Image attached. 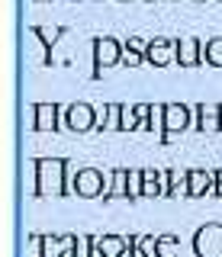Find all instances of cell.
Returning <instances> with one entry per match:
<instances>
[{"instance_id": "cell-26", "label": "cell", "mask_w": 222, "mask_h": 257, "mask_svg": "<svg viewBox=\"0 0 222 257\" xmlns=\"http://www.w3.org/2000/svg\"><path fill=\"white\" fill-rule=\"evenodd\" d=\"M216 180H219V190H222V171H219V174H216Z\"/></svg>"}, {"instance_id": "cell-17", "label": "cell", "mask_w": 222, "mask_h": 257, "mask_svg": "<svg viewBox=\"0 0 222 257\" xmlns=\"http://www.w3.org/2000/svg\"><path fill=\"white\" fill-rule=\"evenodd\" d=\"M177 247H180L177 235H161L158 238V257H177Z\"/></svg>"}, {"instance_id": "cell-1", "label": "cell", "mask_w": 222, "mask_h": 257, "mask_svg": "<svg viewBox=\"0 0 222 257\" xmlns=\"http://www.w3.org/2000/svg\"><path fill=\"white\" fill-rule=\"evenodd\" d=\"M29 167H33V180H36V196H61V193H71L65 180L68 171V161L65 158H45V161H29Z\"/></svg>"}, {"instance_id": "cell-20", "label": "cell", "mask_w": 222, "mask_h": 257, "mask_svg": "<svg viewBox=\"0 0 222 257\" xmlns=\"http://www.w3.org/2000/svg\"><path fill=\"white\" fill-rule=\"evenodd\" d=\"M142 180H145V171H129V199H136L142 196Z\"/></svg>"}, {"instance_id": "cell-10", "label": "cell", "mask_w": 222, "mask_h": 257, "mask_svg": "<svg viewBox=\"0 0 222 257\" xmlns=\"http://www.w3.org/2000/svg\"><path fill=\"white\" fill-rule=\"evenodd\" d=\"M203 61V52H200V42L196 39H180L177 42V64H184V68H193V64Z\"/></svg>"}, {"instance_id": "cell-11", "label": "cell", "mask_w": 222, "mask_h": 257, "mask_svg": "<svg viewBox=\"0 0 222 257\" xmlns=\"http://www.w3.org/2000/svg\"><path fill=\"white\" fill-rule=\"evenodd\" d=\"M212 177L209 171H190L187 174V196H203V193L212 190Z\"/></svg>"}, {"instance_id": "cell-12", "label": "cell", "mask_w": 222, "mask_h": 257, "mask_svg": "<svg viewBox=\"0 0 222 257\" xmlns=\"http://www.w3.org/2000/svg\"><path fill=\"white\" fill-rule=\"evenodd\" d=\"M196 119H200V128L206 132H222V122H219V106H196Z\"/></svg>"}, {"instance_id": "cell-25", "label": "cell", "mask_w": 222, "mask_h": 257, "mask_svg": "<svg viewBox=\"0 0 222 257\" xmlns=\"http://www.w3.org/2000/svg\"><path fill=\"white\" fill-rule=\"evenodd\" d=\"M129 48H136V52H142V48H148V45L142 42V39H129Z\"/></svg>"}, {"instance_id": "cell-18", "label": "cell", "mask_w": 222, "mask_h": 257, "mask_svg": "<svg viewBox=\"0 0 222 257\" xmlns=\"http://www.w3.org/2000/svg\"><path fill=\"white\" fill-rule=\"evenodd\" d=\"M206 61H209V64H216V68H222V36L219 39H212V42L209 45H206Z\"/></svg>"}, {"instance_id": "cell-8", "label": "cell", "mask_w": 222, "mask_h": 257, "mask_svg": "<svg viewBox=\"0 0 222 257\" xmlns=\"http://www.w3.org/2000/svg\"><path fill=\"white\" fill-rule=\"evenodd\" d=\"M93 58H97V71L116 64L123 58V55H120V42H116V39H97V42H93Z\"/></svg>"}, {"instance_id": "cell-5", "label": "cell", "mask_w": 222, "mask_h": 257, "mask_svg": "<svg viewBox=\"0 0 222 257\" xmlns=\"http://www.w3.org/2000/svg\"><path fill=\"white\" fill-rule=\"evenodd\" d=\"M55 125H58V109H55V103H39V106H33V112H29V128L52 132Z\"/></svg>"}, {"instance_id": "cell-23", "label": "cell", "mask_w": 222, "mask_h": 257, "mask_svg": "<svg viewBox=\"0 0 222 257\" xmlns=\"http://www.w3.org/2000/svg\"><path fill=\"white\" fill-rule=\"evenodd\" d=\"M36 32H39V39H42V42H45V45H52V42H55V39H58V36H61V29H36Z\"/></svg>"}, {"instance_id": "cell-14", "label": "cell", "mask_w": 222, "mask_h": 257, "mask_svg": "<svg viewBox=\"0 0 222 257\" xmlns=\"http://www.w3.org/2000/svg\"><path fill=\"white\" fill-rule=\"evenodd\" d=\"M113 196H129V171H113V183L103 190V199Z\"/></svg>"}, {"instance_id": "cell-4", "label": "cell", "mask_w": 222, "mask_h": 257, "mask_svg": "<svg viewBox=\"0 0 222 257\" xmlns=\"http://www.w3.org/2000/svg\"><path fill=\"white\" fill-rule=\"evenodd\" d=\"M132 241L136 238H129V235H103V238H93V257H123L126 251L132 247Z\"/></svg>"}, {"instance_id": "cell-7", "label": "cell", "mask_w": 222, "mask_h": 257, "mask_svg": "<svg viewBox=\"0 0 222 257\" xmlns=\"http://www.w3.org/2000/svg\"><path fill=\"white\" fill-rule=\"evenodd\" d=\"M190 125V109L184 103H164V132H184Z\"/></svg>"}, {"instance_id": "cell-15", "label": "cell", "mask_w": 222, "mask_h": 257, "mask_svg": "<svg viewBox=\"0 0 222 257\" xmlns=\"http://www.w3.org/2000/svg\"><path fill=\"white\" fill-rule=\"evenodd\" d=\"M129 254L132 257H158V238L152 235H142L132 241V247H129Z\"/></svg>"}, {"instance_id": "cell-13", "label": "cell", "mask_w": 222, "mask_h": 257, "mask_svg": "<svg viewBox=\"0 0 222 257\" xmlns=\"http://www.w3.org/2000/svg\"><path fill=\"white\" fill-rule=\"evenodd\" d=\"M171 42H168V39H155V42L152 45H148V58H152V64H168L171 58H174V52H171Z\"/></svg>"}, {"instance_id": "cell-2", "label": "cell", "mask_w": 222, "mask_h": 257, "mask_svg": "<svg viewBox=\"0 0 222 257\" xmlns=\"http://www.w3.org/2000/svg\"><path fill=\"white\" fill-rule=\"evenodd\" d=\"M196 257H222V225H203L193 238Z\"/></svg>"}, {"instance_id": "cell-24", "label": "cell", "mask_w": 222, "mask_h": 257, "mask_svg": "<svg viewBox=\"0 0 222 257\" xmlns=\"http://www.w3.org/2000/svg\"><path fill=\"white\" fill-rule=\"evenodd\" d=\"M123 58H126V64H129V68H136V64L142 61V55L136 52V48H129V52H126V55H123Z\"/></svg>"}, {"instance_id": "cell-9", "label": "cell", "mask_w": 222, "mask_h": 257, "mask_svg": "<svg viewBox=\"0 0 222 257\" xmlns=\"http://www.w3.org/2000/svg\"><path fill=\"white\" fill-rule=\"evenodd\" d=\"M45 257H74L77 254V235H65V238H42Z\"/></svg>"}, {"instance_id": "cell-27", "label": "cell", "mask_w": 222, "mask_h": 257, "mask_svg": "<svg viewBox=\"0 0 222 257\" xmlns=\"http://www.w3.org/2000/svg\"><path fill=\"white\" fill-rule=\"evenodd\" d=\"M219 122H222V106H219Z\"/></svg>"}, {"instance_id": "cell-16", "label": "cell", "mask_w": 222, "mask_h": 257, "mask_svg": "<svg viewBox=\"0 0 222 257\" xmlns=\"http://www.w3.org/2000/svg\"><path fill=\"white\" fill-rule=\"evenodd\" d=\"M187 174H190V171H168V180H171V183L164 187V193H171V196H174L177 190L187 193Z\"/></svg>"}, {"instance_id": "cell-6", "label": "cell", "mask_w": 222, "mask_h": 257, "mask_svg": "<svg viewBox=\"0 0 222 257\" xmlns=\"http://www.w3.org/2000/svg\"><path fill=\"white\" fill-rule=\"evenodd\" d=\"M74 190L81 193V196H103V190H106V183H103V174L93 171V167H87V171L77 174Z\"/></svg>"}, {"instance_id": "cell-22", "label": "cell", "mask_w": 222, "mask_h": 257, "mask_svg": "<svg viewBox=\"0 0 222 257\" xmlns=\"http://www.w3.org/2000/svg\"><path fill=\"white\" fill-rule=\"evenodd\" d=\"M93 238H87V235H77V257H93Z\"/></svg>"}, {"instance_id": "cell-19", "label": "cell", "mask_w": 222, "mask_h": 257, "mask_svg": "<svg viewBox=\"0 0 222 257\" xmlns=\"http://www.w3.org/2000/svg\"><path fill=\"white\" fill-rule=\"evenodd\" d=\"M158 177H161V174L145 171V180H142V190H145V196H158V193H161V183H158Z\"/></svg>"}, {"instance_id": "cell-21", "label": "cell", "mask_w": 222, "mask_h": 257, "mask_svg": "<svg viewBox=\"0 0 222 257\" xmlns=\"http://www.w3.org/2000/svg\"><path fill=\"white\" fill-rule=\"evenodd\" d=\"M106 128H123V106L109 103V116H106Z\"/></svg>"}, {"instance_id": "cell-3", "label": "cell", "mask_w": 222, "mask_h": 257, "mask_svg": "<svg viewBox=\"0 0 222 257\" xmlns=\"http://www.w3.org/2000/svg\"><path fill=\"white\" fill-rule=\"evenodd\" d=\"M65 125L74 132H90L97 125V106H87V103H71L65 109Z\"/></svg>"}]
</instances>
